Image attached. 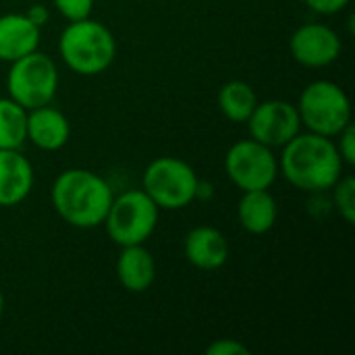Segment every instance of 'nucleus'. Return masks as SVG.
<instances>
[{
	"instance_id": "f03ea898",
	"label": "nucleus",
	"mask_w": 355,
	"mask_h": 355,
	"mask_svg": "<svg viewBox=\"0 0 355 355\" xmlns=\"http://www.w3.org/2000/svg\"><path fill=\"white\" fill-rule=\"evenodd\" d=\"M112 198L110 183L89 168H67L50 187L54 212L75 229L102 227Z\"/></svg>"
},
{
	"instance_id": "20e7f679",
	"label": "nucleus",
	"mask_w": 355,
	"mask_h": 355,
	"mask_svg": "<svg viewBox=\"0 0 355 355\" xmlns=\"http://www.w3.org/2000/svg\"><path fill=\"white\" fill-rule=\"evenodd\" d=\"M295 106L302 127L324 137L335 139L352 123V102L347 92L329 79H316L308 83Z\"/></svg>"
},
{
	"instance_id": "aec40b11",
	"label": "nucleus",
	"mask_w": 355,
	"mask_h": 355,
	"mask_svg": "<svg viewBox=\"0 0 355 355\" xmlns=\"http://www.w3.org/2000/svg\"><path fill=\"white\" fill-rule=\"evenodd\" d=\"M94 2L96 0H52L60 17H64L67 21H79L92 17Z\"/></svg>"
},
{
	"instance_id": "ddd939ff",
	"label": "nucleus",
	"mask_w": 355,
	"mask_h": 355,
	"mask_svg": "<svg viewBox=\"0 0 355 355\" xmlns=\"http://www.w3.org/2000/svg\"><path fill=\"white\" fill-rule=\"evenodd\" d=\"M33 164L19 150H0V206L12 208L25 202L33 189Z\"/></svg>"
},
{
	"instance_id": "4be33fe9",
	"label": "nucleus",
	"mask_w": 355,
	"mask_h": 355,
	"mask_svg": "<svg viewBox=\"0 0 355 355\" xmlns=\"http://www.w3.org/2000/svg\"><path fill=\"white\" fill-rule=\"evenodd\" d=\"M208 355H248L250 349L237 339H216L206 347Z\"/></svg>"
},
{
	"instance_id": "f257e3e1",
	"label": "nucleus",
	"mask_w": 355,
	"mask_h": 355,
	"mask_svg": "<svg viewBox=\"0 0 355 355\" xmlns=\"http://www.w3.org/2000/svg\"><path fill=\"white\" fill-rule=\"evenodd\" d=\"M281 150L279 175H283V179L300 191H331V187L343 175L345 162L341 160L333 137L300 131Z\"/></svg>"
},
{
	"instance_id": "39448f33",
	"label": "nucleus",
	"mask_w": 355,
	"mask_h": 355,
	"mask_svg": "<svg viewBox=\"0 0 355 355\" xmlns=\"http://www.w3.org/2000/svg\"><path fill=\"white\" fill-rule=\"evenodd\" d=\"M198 173L177 156L154 158L141 177V189L160 210H183L198 198Z\"/></svg>"
},
{
	"instance_id": "f3484780",
	"label": "nucleus",
	"mask_w": 355,
	"mask_h": 355,
	"mask_svg": "<svg viewBox=\"0 0 355 355\" xmlns=\"http://www.w3.org/2000/svg\"><path fill=\"white\" fill-rule=\"evenodd\" d=\"M258 102L260 100L256 96V89L248 81H241V79H233L225 83L216 96L218 110L231 123H245Z\"/></svg>"
},
{
	"instance_id": "dca6fc26",
	"label": "nucleus",
	"mask_w": 355,
	"mask_h": 355,
	"mask_svg": "<svg viewBox=\"0 0 355 355\" xmlns=\"http://www.w3.org/2000/svg\"><path fill=\"white\" fill-rule=\"evenodd\" d=\"M237 218L243 231H248L250 235H264L277 225L279 204L268 189L241 191L237 204Z\"/></svg>"
},
{
	"instance_id": "5701e85b",
	"label": "nucleus",
	"mask_w": 355,
	"mask_h": 355,
	"mask_svg": "<svg viewBox=\"0 0 355 355\" xmlns=\"http://www.w3.org/2000/svg\"><path fill=\"white\" fill-rule=\"evenodd\" d=\"M304 2L306 6H310V10L318 15H337L345 10L352 0H304Z\"/></svg>"
},
{
	"instance_id": "b1692460",
	"label": "nucleus",
	"mask_w": 355,
	"mask_h": 355,
	"mask_svg": "<svg viewBox=\"0 0 355 355\" xmlns=\"http://www.w3.org/2000/svg\"><path fill=\"white\" fill-rule=\"evenodd\" d=\"M25 17H27L33 25L44 27V25L50 21V10H48V6H44V4H33V6L27 8Z\"/></svg>"
},
{
	"instance_id": "9d476101",
	"label": "nucleus",
	"mask_w": 355,
	"mask_h": 355,
	"mask_svg": "<svg viewBox=\"0 0 355 355\" xmlns=\"http://www.w3.org/2000/svg\"><path fill=\"white\" fill-rule=\"evenodd\" d=\"M343 44L339 33L324 23H304L289 40V52L293 60L308 69H324L337 62Z\"/></svg>"
},
{
	"instance_id": "6e6552de",
	"label": "nucleus",
	"mask_w": 355,
	"mask_h": 355,
	"mask_svg": "<svg viewBox=\"0 0 355 355\" xmlns=\"http://www.w3.org/2000/svg\"><path fill=\"white\" fill-rule=\"evenodd\" d=\"M225 173L241 191L270 189L279 179V158L272 148L252 137L239 139L227 150Z\"/></svg>"
},
{
	"instance_id": "7ed1b4c3",
	"label": "nucleus",
	"mask_w": 355,
	"mask_h": 355,
	"mask_svg": "<svg viewBox=\"0 0 355 355\" xmlns=\"http://www.w3.org/2000/svg\"><path fill=\"white\" fill-rule=\"evenodd\" d=\"M58 54L73 73L94 77L114 62L116 40L104 23L92 17L69 21L58 37Z\"/></svg>"
},
{
	"instance_id": "f8f14e48",
	"label": "nucleus",
	"mask_w": 355,
	"mask_h": 355,
	"mask_svg": "<svg viewBox=\"0 0 355 355\" xmlns=\"http://www.w3.org/2000/svg\"><path fill=\"white\" fill-rule=\"evenodd\" d=\"M71 123L64 112L52 104H44L27 110V141L37 150L58 152L69 144Z\"/></svg>"
},
{
	"instance_id": "0eeeda50",
	"label": "nucleus",
	"mask_w": 355,
	"mask_h": 355,
	"mask_svg": "<svg viewBox=\"0 0 355 355\" xmlns=\"http://www.w3.org/2000/svg\"><path fill=\"white\" fill-rule=\"evenodd\" d=\"M58 81L60 77L56 62L48 54L35 50L10 62L6 73V92L10 100H15L25 110H31L44 104H52Z\"/></svg>"
},
{
	"instance_id": "412c9836",
	"label": "nucleus",
	"mask_w": 355,
	"mask_h": 355,
	"mask_svg": "<svg viewBox=\"0 0 355 355\" xmlns=\"http://www.w3.org/2000/svg\"><path fill=\"white\" fill-rule=\"evenodd\" d=\"M337 150L341 160L345 162V166H354L355 164V129L354 123H349L337 137H335Z\"/></svg>"
},
{
	"instance_id": "4468645a",
	"label": "nucleus",
	"mask_w": 355,
	"mask_h": 355,
	"mask_svg": "<svg viewBox=\"0 0 355 355\" xmlns=\"http://www.w3.org/2000/svg\"><path fill=\"white\" fill-rule=\"evenodd\" d=\"M42 27L33 25L25 12L0 15V60L15 62L40 48Z\"/></svg>"
},
{
	"instance_id": "6ab92c4d",
	"label": "nucleus",
	"mask_w": 355,
	"mask_h": 355,
	"mask_svg": "<svg viewBox=\"0 0 355 355\" xmlns=\"http://www.w3.org/2000/svg\"><path fill=\"white\" fill-rule=\"evenodd\" d=\"M333 204L339 216L347 223H355V179L352 175H341V179L331 187Z\"/></svg>"
},
{
	"instance_id": "1a4fd4ad",
	"label": "nucleus",
	"mask_w": 355,
	"mask_h": 355,
	"mask_svg": "<svg viewBox=\"0 0 355 355\" xmlns=\"http://www.w3.org/2000/svg\"><path fill=\"white\" fill-rule=\"evenodd\" d=\"M250 137L268 146L283 148L302 131V119L297 106L287 100L258 102L250 119L245 121Z\"/></svg>"
},
{
	"instance_id": "a211bd4d",
	"label": "nucleus",
	"mask_w": 355,
	"mask_h": 355,
	"mask_svg": "<svg viewBox=\"0 0 355 355\" xmlns=\"http://www.w3.org/2000/svg\"><path fill=\"white\" fill-rule=\"evenodd\" d=\"M27 141V110L15 100L0 98V150H21Z\"/></svg>"
},
{
	"instance_id": "2eb2a0df",
	"label": "nucleus",
	"mask_w": 355,
	"mask_h": 355,
	"mask_svg": "<svg viewBox=\"0 0 355 355\" xmlns=\"http://www.w3.org/2000/svg\"><path fill=\"white\" fill-rule=\"evenodd\" d=\"M116 279L129 293H144L156 281V260L146 243L125 245L114 266Z\"/></svg>"
},
{
	"instance_id": "423d86ee",
	"label": "nucleus",
	"mask_w": 355,
	"mask_h": 355,
	"mask_svg": "<svg viewBox=\"0 0 355 355\" xmlns=\"http://www.w3.org/2000/svg\"><path fill=\"white\" fill-rule=\"evenodd\" d=\"M160 208L144 189H129L114 196L104 218V227L112 243L119 248L146 243L158 227Z\"/></svg>"
},
{
	"instance_id": "9b49d317",
	"label": "nucleus",
	"mask_w": 355,
	"mask_h": 355,
	"mask_svg": "<svg viewBox=\"0 0 355 355\" xmlns=\"http://www.w3.org/2000/svg\"><path fill=\"white\" fill-rule=\"evenodd\" d=\"M183 254L191 266L212 272L227 264L231 250L223 231H218L216 227L202 225V227H193L185 235Z\"/></svg>"
},
{
	"instance_id": "393cba45",
	"label": "nucleus",
	"mask_w": 355,
	"mask_h": 355,
	"mask_svg": "<svg viewBox=\"0 0 355 355\" xmlns=\"http://www.w3.org/2000/svg\"><path fill=\"white\" fill-rule=\"evenodd\" d=\"M2 314H4V293L0 289V318H2Z\"/></svg>"
}]
</instances>
